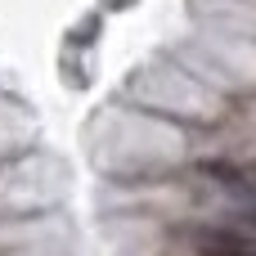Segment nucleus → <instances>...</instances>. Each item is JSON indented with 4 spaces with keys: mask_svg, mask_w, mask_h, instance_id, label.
I'll list each match as a JSON object with an SVG mask.
<instances>
[{
    "mask_svg": "<svg viewBox=\"0 0 256 256\" xmlns=\"http://www.w3.org/2000/svg\"><path fill=\"white\" fill-rule=\"evenodd\" d=\"M194 248H198V256H256L252 238H238L230 230H202L194 238Z\"/></svg>",
    "mask_w": 256,
    "mask_h": 256,
    "instance_id": "1",
    "label": "nucleus"
},
{
    "mask_svg": "<svg viewBox=\"0 0 256 256\" xmlns=\"http://www.w3.org/2000/svg\"><path fill=\"white\" fill-rule=\"evenodd\" d=\"M248 225H252V230H256V207H248Z\"/></svg>",
    "mask_w": 256,
    "mask_h": 256,
    "instance_id": "2",
    "label": "nucleus"
}]
</instances>
